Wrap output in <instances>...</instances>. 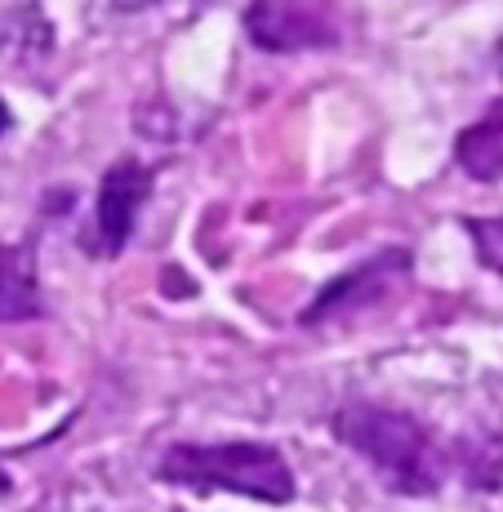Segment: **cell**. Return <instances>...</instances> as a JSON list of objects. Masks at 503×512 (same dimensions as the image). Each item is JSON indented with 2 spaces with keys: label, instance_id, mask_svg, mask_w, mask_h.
I'll use <instances>...</instances> for the list:
<instances>
[{
  "label": "cell",
  "instance_id": "1",
  "mask_svg": "<svg viewBox=\"0 0 503 512\" xmlns=\"http://www.w3.org/2000/svg\"><path fill=\"white\" fill-rule=\"evenodd\" d=\"M330 428L352 455L370 459L379 477L401 495H437L446 481V450L406 410L352 401L334 415Z\"/></svg>",
  "mask_w": 503,
  "mask_h": 512
},
{
  "label": "cell",
  "instance_id": "2",
  "mask_svg": "<svg viewBox=\"0 0 503 512\" xmlns=\"http://www.w3.org/2000/svg\"><path fill=\"white\" fill-rule=\"evenodd\" d=\"M165 486H183L196 495L232 490V495L259 499V504H290L294 472L281 450L268 441H223V446H170L156 464Z\"/></svg>",
  "mask_w": 503,
  "mask_h": 512
},
{
  "label": "cell",
  "instance_id": "3",
  "mask_svg": "<svg viewBox=\"0 0 503 512\" xmlns=\"http://www.w3.org/2000/svg\"><path fill=\"white\" fill-rule=\"evenodd\" d=\"M241 23H245V36L263 54L334 49L343 41L339 14H334L330 0H254Z\"/></svg>",
  "mask_w": 503,
  "mask_h": 512
},
{
  "label": "cell",
  "instance_id": "4",
  "mask_svg": "<svg viewBox=\"0 0 503 512\" xmlns=\"http://www.w3.org/2000/svg\"><path fill=\"white\" fill-rule=\"evenodd\" d=\"M410 277V250H401V245H388V250H379L374 259L357 263V268H348L343 277H334L330 285H321L317 299H312V308H303V326H325V321H339V317H352V312L370 308V303H379L383 294L392 290L397 281Z\"/></svg>",
  "mask_w": 503,
  "mask_h": 512
},
{
  "label": "cell",
  "instance_id": "5",
  "mask_svg": "<svg viewBox=\"0 0 503 512\" xmlns=\"http://www.w3.org/2000/svg\"><path fill=\"white\" fill-rule=\"evenodd\" d=\"M152 170L134 156H121V161L107 165L103 183H98V205H94V236H98V254H121L130 245V232L138 223V210L152 196Z\"/></svg>",
  "mask_w": 503,
  "mask_h": 512
},
{
  "label": "cell",
  "instance_id": "6",
  "mask_svg": "<svg viewBox=\"0 0 503 512\" xmlns=\"http://www.w3.org/2000/svg\"><path fill=\"white\" fill-rule=\"evenodd\" d=\"M455 165L477 183H499L503 179V98H495L468 130H459Z\"/></svg>",
  "mask_w": 503,
  "mask_h": 512
},
{
  "label": "cell",
  "instance_id": "7",
  "mask_svg": "<svg viewBox=\"0 0 503 512\" xmlns=\"http://www.w3.org/2000/svg\"><path fill=\"white\" fill-rule=\"evenodd\" d=\"M41 285H36L32 245H0V326L5 321L41 317Z\"/></svg>",
  "mask_w": 503,
  "mask_h": 512
},
{
  "label": "cell",
  "instance_id": "8",
  "mask_svg": "<svg viewBox=\"0 0 503 512\" xmlns=\"http://www.w3.org/2000/svg\"><path fill=\"white\" fill-rule=\"evenodd\" d=\"M463 232L477 245L481 268L499 272L503 277V219H463Z\"/></svg>",
  "mask_w": 503,
  "mask_h": 512
},
{
  "label": "cell",
  "instance_id": "9",
  "mask_svg": "<svg viewBox=\"0 0 503 512\" xmlns=\"http://www.w3.org/2000/svg\"><path fill=\"white\" fill-rule=\"evenodd\" d=\"M147 5H156V9H165V14H183V18H192V14H201L210 0H147Z\"/></svg>",
  "mask_w": 503,
  "mask_h": 512
},
{
  "label": "cell",
  "instance_id": "10",
  "mask_svg": "<svg viewBox=\"0 0 503 512\" xmlns=\"http://www.w3.org/2000/svg\"><path fill=\"white\" fill-rule=\"evenodd\" d=\"M9 130V112H5V103H0V134Z\"/></svg>",
  "mask_w": 503,
  "mask_h": 512
},
{
  "label": "cell",
  "instance_id": "11",
  "mask_svg": "<svg viewBox=\"0 0 503 512\" xmlns=\"http://www.w3.org/2000/svg\"><path fill=\"white\" fill-rule=\"evenodd\" d=\"M0 495H9V472H0Z\"/></svg>",
  "mask_w": 503,
  "mask_h": 512
}]
</instances>
